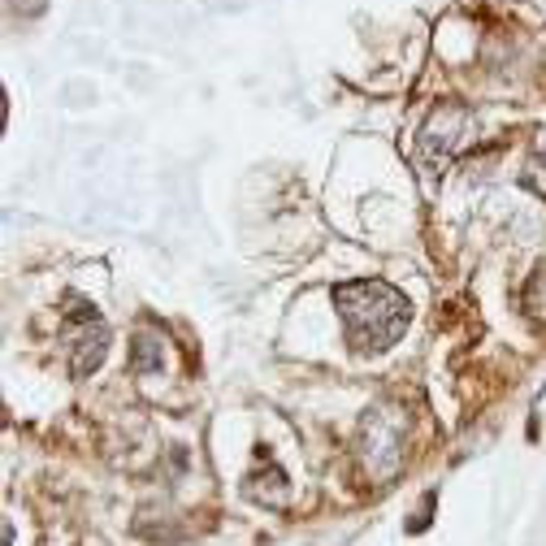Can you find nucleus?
Masks as SVG:
<instances>
[{"instance_id":"f03ea898","label":"nucleus","mask_w":546,"mask_h":546,"mask_svg":"<svg viewBox=\"0 0 546 546\" xmlns=\"http://www.w3.org/2000/svg\"><path fill=\"white\" fill-rule=\"evenodd\" d=\"M104 351H109V334H104V325H100L96 312L83 304V334H78V347H74V373L87 377L104 360Z\"/></svg>"},{"instance_id":"f257e3e1","label":"nucleus","mask_w":546,"mask_h":546,"mask_svg":"<svg viewBox=\"0 0 546 546\" xmlns=\"http://www.w3.org/2000/svg\"><path fill=\"white\" fill-rule=\"evenodd\" d=\"M334 304L360 351H382L408 330V299L386 282H347L334 291Z\"/></svg>"},{"instance_id":"7ed1b4c3","label":"nucleus","mask_w":546,"mask_h":546,"mask_svg":"<svg viewBox=\"0 0 546 546\" xmlns=\"http://www.w3.org/2000/svg\"><path fill=\"white\" fill-rule=\"evenodd\" d=\"M130 364H135V373L161 369V343H156L152 334H139V338H135V356H130Z\"/></svg>"}]
</instances>
